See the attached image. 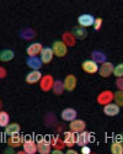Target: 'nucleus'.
Here are the masks:
<instances>
[{
  "mask_svg": "<svg viewBox=\"0 0 123 154\" xmlns=\"http://www.w3.org/2000/svg\"><path fill=\"white\" fill-rule=\"evenodd\" d=\"M60 117H62V120L65 121V122H70V121L75 120V119L78 117V112H76L75 109L67 107V109H64L63 111H62Z\"/></svg>",
  "mask_w": 123,
  "mask_h": 154,
  "instance_id": "obj_12",
  "label": "nucleus"
},
{
  "mask_svg": "<svg viewBox=\"0 0 123 154\" xmlns=\"http://www.w3.org/2000/svg\"><path fill=\"white\" fill-rule=\"evenodd\" d=\"M51 146L54 149H62V150H63V148L65 147L64 140L62 139L59 136H52V138H51Z\"/></svg>",
  "mask_w": 123,
  "mask_h": 154,
  "instance_id": "obj_26",
  "label": "nucleus"
},
{
  "mask_svg": "<svg viewBox=\"0 0 123 154\" xmlns=\"http://www.w3.org/2000/svg\"><path fill=\"white\" fill-rule=\"evenodd\" d=\"M111 153L112 154H123V144L119 140H115L111 144Z\"/></svg>",
  "mask_w": 123,
  "mask_h": 154,
  "instance_id": "obj_28",
  "label": "nucleus"
},
{
  "mask_svg": "<svg viewBox=\"0 0 123 154\" xmlns=\"http://www.w3.org/2000/svg\"><path fill=\"white\" fill-rule=\"evenodd\" d=\"M121 107L116 104V102H110V104L104 105V113L108 117H115L119 113Z\"/></svg>",
  "mask_w": 123,
  "mask_h": 154,
  "instance_id": "obj_9",
  "label": "nucleus"
},
{
  "mask_svg": "<svg viewBox=\"0 0 123 154\" xmlns=\"http://www.w3.org/2000/svg\"><path fill=\"white\" fill-rule=\"evenodd\" d=\"M86 128V122L84 120H79V119H75L70 121V125H69V130L75 132V133H79L81 131H84Z\"/></svg>",
  "mask_w": 123,
  "mask_h": 154,
  "instance_id": "obj_14",
  "label": "nucleus"
},
{
  "mask_svg": "<svg viewBox=\"0 0 123 154\" xmlns=\"http://www.w3.org/2000/svg\"><path fill=\"white\" fill-rule=\"evenodd\" d=\"M6 75H8L6 69H5V68H3V67H0V79H2V78H5Z\"/></svg>",
  "mask_w": 123,
  "mask_h": 154,
  "instance_id": "obj_36",
  "label": "nucleus"
},
{
  "mask_svg": "<svg viewBox=\"0 0 123 154\" xmlns=\"http://www.w3.org/2000/svg\"><path fill=\"white\" fill-rule=\"evenodd\" d=\"M22 148L26 154H34L37 152V143L32 136H23Z\"/></svg>",
  "mask_w": 123,
  "mask_h": 154,
  "instance_id": "obj_2",
  "label": "nucleus"
},
{
  "mask_svg": "<svg viewBox=\"0 0 123 154\" xmlns=\"http://www.w3.org/2000/svg\"><path fill=\"white\" fill-rule=\"evenodd\" d=\"M113 68L115 66L111 62H104L101 63V66L98 67V74H100L102 78H108L111 76V74H113Z\"/></svg>",
  "mask_w": 123,
  "mask_h": 154,
  "instance_id": "obj_6",
  "label": "nucleus"
},
{
  "mask_svg": "<svg viewBox=\"0 0 123 154\" xmlns=\"http://www.w3.org/2000/svg\"><path fill=\"white\" fill-rule=\"evenodd\" d=\"M53 57H54V52H53L52 47H43L42 48L41 53H40V58L42 59V63L43 64L51 63L52 59H53Z\"/></svg>",
  "mask_w": 123,
  "mask_h": 154,
  "instance_id": "obj_10",
  "label": "nucleus"
},
{
  "mask_svg": "<svg viewBox=\"0 0 123 154\" xmlns=\"http://www.w3.org/2000/svg\"><path fill=\"white\" fill-rule=\"evenodd\" d=\"M52 90H53L54 95H57V96L63 95V93H64V90H65V88H64V83L62 82V80H54V84H53Z\"/></svg>",
  "mask_w": 123,
  "mask_h": 154,
  "instance_id": "obj_27",
  "label": "nucleus"
},
{
  "mask_svg": "<svg viewBox=\"0 0 123 154\" xmlns=\"http://www.w3.org/2000/svg\"><path fill=\"white\" fill-rule=\"evenodd\" d=\"M51 136H43L38 137L36 140L37 143V152L40 154H49L52 152V146H51Z\"/></svg>",
  "mask_w": 123,
  "mask_h": 154,
  "instance_id": "obj_1",
  "label": "nucleus"
},
{
  "mask_svg": "<svg viewBox=\"0 0 123 154\" xmlns=\"http://www.w3.org/2000/svg\"><path fill=\"white\" fill-rule=\"evenodd\" d=\"M113 101L119 107H123V91L118 90V91L113 93Z\"/></svg>",
  "mask_w": 123,
  "mask_h": 154,
  "instance_id": "obj_31",
  "label": "nucleus"
},
{
  "mask_svg": "<svg viewBox=\"0 0 123 154\" xmlns=\"http://www.w3.org/2000/svg\"><path fill=\"white\" fill-rule=\"evenodd\" d=\"M44 123L47 127H53L57 125V120H56V116L54 113H47L46 117H44Z\"/></svg>",
  "mask_w": 123,
  "mask_h": 154,
  "instance_id": "obj_30",
  "label": "nucleus"
},
{
  "mask_svg": "<svg viewBox=\"0 0 123 154\" xmlns=\"http://www.w3.org/2000/svg\"><path fill=\"white\" fill-rule=\"evenodd\" d=\"M63 83H64V88L67 91H73L74 89L76 88V83H78L76 76L73 74H68L65 76V79L63 80Z\"/></svg>",
  "mask_w": 123,
  "mask_h": 154,
  "instance_id": "obj_16",
  "label": "nucleus"
},
{
  "mask_svg": "<svg viewBox=\"0 0 123 154\" xmlns=\"http://www.w3.org/2000/svg\"><path fill=\"white\" fill-rule=\"evenodd\" d=\"M53 84H54V78H53L51 74L42 75V78H41V80H40V89H41L42 91L47 93V91H49V90H52Z\"/></svg>",
  "mask_w": 123,
  "mask_h": 154,
  "instance_id": "obj_4",
  "label": "nucleus"
},
{
  "mask_svg": "<svg viewBox=\"0 0 123 154\" xmlns=\"http://www.w3.org/2000/svg\"><path fill=\"white\" fill-rule=\"evenodd\" d=\"M76 134L75 132H73V131H68V132H64V144L65 147L68 148H73L74 146L76 144Z\"/></svg>",
  "mask_w": 123,
  "mask_h": 154,
  "instance_id": "obj_15",
  "label": "nucleus"
},
{
  "mask_svg": "<svg viewBox=\"0 0 123 154\" xmlns=\"http://www.w3.org/2000/svg\"><path fill=\"white\" fill-rule=\"evenodd\" d=\"M102 19L101 17H95V21H94V25H92V27H94V30L95 31H98L101 29V26H102Z\"/></svg>",
  "mask_w": 123,
  "mask_h": 154,
  "instance_id": "obj_33",
  "label": "nucleus"
},
{
  "mask_svg": "<svg viewBox=\"0 0 123 154\" xmlns=\"http://www.w3.org/2000/svg\"><path fill=\"white\" fill-rule=\"evenodd\" d=\"M19 37L22 38V40H25V41H30V40H32V38L36 37V31L30 29V27H25V29L20 30Z\"/></svg>",
  "mask_w": 123,
  "mask_h": 154,
  "instance_id": "obj_21",
  "label": "nucleus"
},
{
  "mask_svg": "<svg viewBox=\"0 0 123 154\" xmlns=\"http://www.w3.org/2000/svg\"><path fill=\"white\" fill-rule=\"evenodd\" d=\"M98 67H100V66H98V64L95 60H92V59H86V60H84L81 63L82 70L85 73H88V74H95V73H97L98 72Z\"/></svg>",
  "mask_w": 123,
  "mask_h": 154,
  "instance_id": "obj_5",
  "label": "nucleus"
},
{
  "mask_svg": "<svg viewBox=\"0 0 123 154\" xmlns=\"http://www.w3.org/2000/svg\"><path fill=\"white\" fill-rule=\"evenodd\" d=\"M52 49L54 52V56L62 58V57H65V54L68 53V46L63 42V41H54L53 45H52Z\"/></svg>",
  "mask_w": 123,
  "mask_h": 154,
  "instance_id": "obj_3",
  "label": "nucleus"
},
{
  "mask_svg": "<svg viewBox=\"0 0 123 154\" xmlns=\"http://www.w3.org/2000/svg\"><path fill=\"white\" fill-rule=\"evenodd\" d=\"M113 75L116 78H122L123 76V63H119L113 68Z\"/></svg>",
  "mask_w": 123,
  "mask_h": 154,
  "instance_id": "obj_32",
  "label": "nucleus"
},
{
  "mask_svg": "<svg viewBox=\"0 0 123 154\" xmlns=\"http://www.w3.org/2000/svg\"><path fill=\"white\" fill-rule=\"evenodd\" d=\"M10 123V116L6 111H0V127H6Z\"/></svg>",
  "mask_w": 123,
  "mask_h": 154,
  "instance_id": "obj_29",
  "label": "nucleus"
},
{
  "mask_svg": "<svg viewBox=\"0 0 123 154\" xmlns=\"http://www.w3.org/2000/svg\"><path fill=\"white\" fill-rule=\"evenodd\" d=\"M95 21V16L91 14H82L78 17V23L82 27H91Z\"/></svg>",
  "mask_w": 123,
  "mask_h": 154,
  "instance_id": "obj_11",
  "label": "nucleus"
},
{
  "mask_svg": "<svg viewBox=\"0 0 123 154\" xmlns=\"http://www.w3.org/2000/svg\"><path fill=\"white\" fill-rule=\"evenodd\" d=\"M62 41H63L68 47H74L75 43H76V38L71 32L67 31V32L63 33V36H62Z\"/></svg>",
  "mask_w": 123,
  "mask_h": 154,
  "instance_id": "obj_23",
  "label": "nucleus"
},
{
  "mask_svg": "<svg viewBox=\"0 0 123 154\" xmlns=\"http://www.w3.org/2000/svg\"><path fill=\"white\" fill-rule=\"evenodd\" d=\"M42 43L40 42H33V43H30L26 48V53L28 57H32V56H38L42 51Z\"/></svg>",
  "mask_w": 123,
  "mask_h": 154,
  "instance_id": "obj_17",
  "label": "nucleus"
},
{
  "mask_svg": "<svg viewBox=\"0 0 123 154\" xmlns=\"http://www.w3.org/2000/svg\"><path fill=\"white\" fill-rule=\"evenodd\" d=\"M116 140H119V142H121V143L123 144V134H121V136H117Z\"/></svg>",
  "mask_w": 123,
  "mask_h": 154,
  "instance_id": "obj_39",
  "label": "nucleus"
},
{
  "mask_svg": "<svg viewBox=\"0 0 123 154\" xmlns=\"http://www.w3.org/2000/svg\"><path fill=\"white\" fill-rule=\"evenodd\" d=\"M26 64L30 69H41L42 67V59L37 56H32V57H28L26 59Z\"/></svg>",
  "mask_w": 123,
  "mask_h": 154,
  "instance_id": "obj_19",
  "label": "nucleus"
},
{
  "mask_svg": "<svg viewBox=\"0 0 123 154\" xmlns=\"http://www.w3.org/2000/svg\"><path fill=\"white\" fill-rule=\"evenodd\" d=\"M97 104L98 105H106V104H110V102L113 101V93L111 90H104L101 91L100 94L97 95Z\"/></svg>",
  "mask_w": 123,
  "mask_h": 154,
  "instance_id": "obj_7",
  "label": "nucleus"
},
{
  "mask_svg": "<svg viewBox=\"0 0 123 154\" xmlns=\"http://www.w3.org/2000/svg\"><path fill=\"white\" fill-rule=\"evenodd\" d=\"M2 110H3V101L0 100V111H2Z\"/></svg>",
  "mask_w": 123,
  "mask_h": 154,
  "instance_id": "obj_40",
  "label": "nucleus"
},
{
  "mask_svg": "<svg viewBox=\"0 0 123 154\" xmlns=\"http://www.w3.org/2000/svg\"><path fill=\"white\" fill-rule=\"evenodd\" d=\"M52 153L53 154H63V150H62V149H53Z\"/></svg>",
  "mask_w": 123,
  "mask_h": 154,
  "instance_id": "obj_38",
  "label": "nucleus"
},
{
  "mask_svg": "<svg viewBox=\"0 0 123 154\" xmlns=\"http://www.w3.org/2000/svg\"><path fill=\"white\" fill-rule=\"evenodd\" d=\"M91 139H92L91 133L84 130V131H81V132H79L76 134V146H79V147L88 146L91 142Z\"/></svg>",
  "mask_w": 123,
  "mask_h": 154,
  "instance_id": "obj_8",
  "label": "nucleus"
},
{
  "mask_svg": "<svg viewBox=\"0 0 123 154\" xmlns=\"http://www.w3.org/2000/svg\"><path fill=\"white\" fill-rule=\"evenodd\" d=\"M91 59L95 60L97 64H101V63L107 60V56H106V53L102 52V51H94L91 53Z\"/></svg>",
  "mask_w": 123,
  "mask_h": 154,
  "instance_id": "obj_25",
  "label": "nucleus"
},
{
  "mask_svg": "<svg viewBox=\"0 0 123 154\" xmlns=\"http://www.w3.org/2000/svg\"><path fill=\"white\" fill-rule=\"evenodd\" d=\"M116 86H117L118 90L123 91V76L122 78H117L116 79Z\"/></svg>",
  "mask_w": 123,
  "mask_h": 154,
  "instance_id": "obj_34",
  "label": "nucleus"
},
{
  "mask_svg": "<svg viewBox=\"0 0 123 154\" xmlns=\"http://www.w3.org/2000/svg\"><path fill=\"white\" fill-rule=\"evenodd\" d=\"M67 154H78V152H76V150H74L73 148H69V149L67 150Z\"/></svg>",
  "mask_w": 123,
  "mask_h": 154,
  "instance_id": "obj_37",
  "label": "nucleus"
},
{
  "mask_svg": "<svg viewBox=\"0 0 123 154\" xmlns=\"http://www.w3.org/2000/svg\"><path fill=\"white\" fill-rule=\"evenodd\" d=\"M42 78V73L40 72V69H31L30 73L26 74V83L28 84H36V83H40Z\"/></svg>",
  "mask_w": 123,
  "mask_h": 154,
  "instance_id": "obj_13",
  "label": "nucleus"
},
{
  "mask_svg": "<svg viewBox=\"0 0 123 154\" xmlns=\"http://www.w3.org/2000/svg\"><path fill=\"white\" fill-rule=\"evenodd\" d=\"M81 148V154H90L91 153V148L89 146H82Z\"/></svg>",
  "mask_w": 123,
  "mask_h": 154,
  "instance_id": "obj_35",
  "label": "nucleus"
},
{
  "mask_svg": "<svg viewBox=\"0 0 123 154\" xmlns=\"http://www.w3.org/2000/svg\"><path fill=\"white\" fill-rule=\"evenodd\" d=\"M15 57V52H14V49H3V51H0V62H10Z\"/></svg>",
  "mask_w": 123,
  "mask_h": 154,
  "instance_id": "obj_24",
  "label": "nucleus"
},
{
  "mask_svg": "<svg viewBox=\"0 0 123 154\" xmlns=\"http://www.w3.org/2000/svg\"><path fill=\"white\" fill-rule=\"evenodd\" d=\"M21 132V127L19 123H9L6 127H5V134L8 137L10 136H14V134H19Z\"/></svg>",
  "mask_w": 123,
  "mask_h": 154,
  "instance_id": "obj_22",
  "label": "nucleus"
},
{
  "mask_svg": "<svg viewBox=\"0 0 123 154\" xmlns=\"http://www.w3.org/2000/svg\"><path fill=\"white\" fill-rule=\"evenodd\" d=\"M71 33L75 36L76 40H85V38L88 37V31H86L85 27L80 26V25H78V26H74L73 30H71Z\"/></svg>",
  "mask_w": 123,
  "mask_h": 154,
  "instance_id": "obj_20",
  "label": "nucleus"
},
{
  "mask_svg": "<svg viewBox=\"0 0 123 154\" xmlns=\"http://www.w3.org/2000/svg\"><path fill=\"white\" fill-rule=\"evenodd\" d=\"M23 143V136L19 134H14V136H10L8 138V146L11 148H17L20 146H22Z\"/></svg>",
  "mask_w": 123,
  "mask_h": 154,
  "instance_id": "obj_18",
  "label": "nucleus"
}]
</instances>
